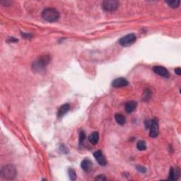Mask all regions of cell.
Listing matches in <instances>:
<instances>
[{
	"label": "cell",
	"mask_w": 181,
	"mask_h": 181,
	"mask_svg": "<svg viewBox=\"0 0 181 181\" xmlns=\"http://www.w3.org/2000/svg\"><path fill=\"white\" fill-rule=\"evenodd\" d=\"M70 108V105L68 103H65V104L62 105V106L60 107L57 112V117L59 118H61L63 116H64L67 113V112L69 110Z\"/></svg>",
	"instance_id": "13"
},
{
	"label": "cell",
	"mask_w": 181,
	"mask_h": 181,
	"mask_svg": "<svg viewBox=\"0 0 181 181\" xmlns=\"http://www.w3.org/2000/svg\"><path fill=\"white\" fill-rule=\"evenodd\" d=\"M89 140L93 145H96V144H98V140H99V134L98 132H94L91 133L90 136L89 137Z\"/></svg>",
	"instance_id": "14"
},
{
	"label": "cell",
	"mask_w": 181,
	"mask_h": 181,
	"mask_svg": "<svg viewBox=\"0 0 181 181\" xmlns=\"http://www.w3.org/2000/svg\"><path fill=\"white\" fill-rule=\"evenodd\" d=\"M7 41L9 42V43H16V42H18V40L14 38H9Z\"/></svg>",
	"instance_id": "26"
},
{
	"label": "cell",
	"mask_w": 181,
	"mask_h": 181,
	"mask_svg": "<svg viewBox=\"0 0 181 181\" xmlns=\"http://www.w3.org/2000/svg\"><path fill=\"white\" fill-rule=\"evenodd\" d=\"M166 4L170 6V7L175 9L179 6L180 4V1L179 0H170V1H166Z\"/></svg>",
	"instance_id": "16"
},
{
	"label": "cell",
	"mask_w": 181,
	"mask_h": 181,
	"mask_svg": "<svg viewBox=\"0 0 181 181\" xmlns=\"http://www.w3.org/2000/svg\"><path fill=\"white\" fill-rule=\"evenodd\" d=\"M42 17L44 20L48 22H55L58 21L60 17L59 12L56 9L48 7L43 9L42 11Z\"/></svg>",
	"instance_id": "2"
},
{
	"label": "cell",
	"mask_w": 181,
	"mask_h": 181,
	"mask_svg": "<svg viewBox=\"0 0 181 181\" xmlns=\"http://www.w3.org/2000/svg\"><path fill=\"white\" fill-rule=\"evenodd\" d=\"M137 148L140 151H145L147 149V145L145 141H139L137 144Z\"/></svg>",
	"instance_id": "17"
},
{
	"label": "cell",
	"mask_w": 181,
	"mask_h": 181,
	"mask_svg": "<svg viewBox=\"0 0 181 181\" xmlns=\"http://www.w3.org/2000/svg\"><path fill=\"white\" fill-rule=\"evenodd\" d=\"M17 175V170L12 164H7L1 169V175L5 180H14Z\"/></svg>",
	"instance_id": "3"
},
{
	"label": "cell",
	"mask_w": 181,
	"mask_h": 181,
	"mask_svg": "<svg viewBox=\"0 0 181 181\" xmlns=\"http://www.w3.org/2000/svg\"><path fill=\"white\" fill-rule=\"evenodd\" d=\"M129 82L126 79L123 78V77H119V78L115 79L113 82H112V87L119 88V87H124L128 85Z\"/></svg>",
	"instance_id": "10"
},
{
	"label": "cell",
	"mask_w": 181,
	"mask_h": 181,
	"mask_svg": "<svg viewBox=\"0 0 181 181\" xmlns=\"http://www.w3.org/2000/svg\"><path fill=\"white\" fill-rule=\"evenodd\" d=\"M149 129H150L149 132L150 137L156 138L159 134V120L156 117H154L152 120Z\"/></svg>",
	"instance_id": "6"
},
{
	"label": "cell",
	"mask_w": 181,
	"mask_h": 181,
	"mask_svg": "<svg viewBox=\"0 0 181 181\" xmlns=\"http://www.w3.org/2000/svg\"><path fill=\"white\" fill-rule=\"evenodd\" d=\"M68 173H69V178L71 180H75L77 179V174L76 172H75L74 170L72 169V168H69V170H68Z\"/></svg>",
	"instance_id": "18"
},
{
	"label": "cell",
	"mask_w": 181,
	"mask_h": 181,
	"mask_svg": "<svg viewBox=\"0 0 181 181\" xmlns=\"http://www.w3.org/2000/svg\"><path fill=\"white\" fill-rule=\"evenodd\" d=\"M115 121L117 122V124H120V125H123V124L126 122V119L124 115H121V114H116L115 116Z\"/></svg>",
	"instance_id": "15"
},
{
	"label": "cell",
	"mask_w": 181,
	"mask_h": 181,
	"mask_svg": "<svg viewBox=\"0 0 181 181\" xmlns=\"http://www.w3.org/2000/svg\"><path fill=\"white\" fill-rule=\"evenodd\" d=\"M1 4L3 5V6H11L12 4V1H9V0H1Z\"/></svg>",
	"instance_id": "21"
},
{
	"label": "cell",
	"mask_w": 181,
	"mask_h": 181,
	"mask_svg": "<svg viewBox=\"0 0 181 181\" xmlns=\"http://www.w3.org/2000/svg\"><path fill=\"white\" fill-rule=\"evenodd\" d=\"M175 73L176 74L178 75V76H180L181 74V70L180 67H177L176 69H175Z\"/></svg>",
	"instance_id": "27"
},
{
	"label": "cell",
	"mask_w": 181,
	"mask_h": 181,
	"mask_svg": "<svg viewBox=\"0 0 181 181\" xmlns=\"http://www.w3.org/2000/svg\"><path fill=\"white\" fill-rule=\"evenodd\" d=\"M96 180H100V181L106 180V177H105V175H98V176L96 177Z\"/></svg>",
	"instance_id": "23"
},
{
	"label": "cell",
	"mask_w": 181,
	"mask_h": 181,
	"mask_svg": "<svg viewBox=\"0 0 181 181\" xmlns=\"http://www.w3.org/2000/svg\"><path fill=\"white\" fill-rule=\"evenodd\" d=\"M145 128L146 129H149V127H150V124H151V122L148 119H146L145 122Z\"/></svg>",
	"instance_id": "25"
},
{
	"label": "cell",
	"mask_w": 181,
	"mask_h": 181,
	"mask_svg": "<svg viewBox=\"0 0 181 181\" xmlns=\"http://www.w3.org/2000/svg\"><path fill=\"white\" fill-rule=\"evenodd\" d=\"M137 40V36H135L134 33H129V34L126 35L120 38L119 40V43L120 45L123 47L131 46L133 45Z\"/></svg>",
	"instance_id": "5"
},
{
	"label": "cell",
	"mask_w": 181,
	"mask_h": 181,
	"mask_svg": "<svg viewBox=\"0 0 181 181\" xmlns=\"http://www.w3.org/2000/svg\"><path fill=\"white\" fill-rule=\"evenodd\" d=\"M119 1L115 0H105L102 2V8L105 11L112 12L117 9L119 6Z\"/></svg>",
	"instance_id": "4"
},
{
	"label": "cell",
	"mask_w": 181,
	"mask_h": 181,
	"mask_svg": "<svg viewBox=\"0 0 181 181\" xmlns=\"http://www.w3.org/2000/svg\"><path fill=\"white\" fill-rule=\"evenodd\" d=\"M50 62V57L47 54L38 57L32 63V69L35 72H43L46 69L47 65Z\"/></svg>",
	"instance_id": "1"
},
{
	"label": "cell",
	"mask_w": 181,
	"mask_h": 181,
	"mask_svg": "<svg viewBox=\"0 0 181 181\" xmlns=\"http://www.w3.org/2000/svg\"><path fill=\"white\" fill-rule=\"evenodd\" d=\"M153 71L155 72L156 74L159 76L164 77V78H169L170 73L168 71V69L166 67L162 66H155L153 67Z\"/></svg>",
	"instance_id": "7"
},
{
	"label": "cell",
	"mask_w": 181,
	"mask_h": 181,
	"mask_svg": "<svg viewBox=\"0 0 181 181\" xmlns=\"http://www.w3.org/2000/svg\"><path fill=\"white\" fill-rule=\"evenodd\" d=\"M22 33V36H24V38H29V39H30V38H32V35L30 34V33Z\"/></svg>",
	"instance_id": "24"
},
{
	"label": "cell",
	"mask_w": 181,
	"mask_h": 181,
	"mask_svg": "<svg viewBox=\"0 0 181 181\" xmlns=\"http://www.w3.org/2000/svg\"><path fill=\"white\" fill-rule=\"evenodd\" d=\"M86 139V134L84 131H81L79 133V144L80 145H82L84 140Z\"/></svg>",
	"instance_id": "20"
},
{
	"label": "cell",
	"mask_w": 181,
	"mask_h": 181,
	"mask_svg": "<svg viewBox=\"0 0 181 181\" xmlns=\"http://www.w3.org/2000/svg\"><path fill=\"white\" fill-rule=\"evenodd\" d=\"M180 168L175 167H171L169 170V175H168V180H177L180 177Z\"/></svg>",
	"instance_id": "8"
},
{
	"label": "cell",
	"mask_w": 181,
	"mask_h": 181,
	"mask_svg": "<svg viewBox=\"0 0 181 181\" xmlns=\"http://www.w3.org/2000/svg\"><path fill=\"white\" fill-rule=\"evenodd\" d=\"M151 97H152V92L149 89H147L145 90V93H144V96H143V99L146 101H148L149 99H150Z\"/></svg>",
	"instance_id": "19"
},
{
	"label": "cell",
	"mask_w": 181,
	"mask_h": 181,
	"mask_svg": "<svg viewBox=\"0 0 181 181\" xmlns=\"http://www.w3.org/2000/svg\"><path fill=\"white\" fill-rule=\"evenodd\" d=\"M94 156L95 159H96V161H97V162L99 163L101 166H105V165H106L107 161H106V160H105L104 156H103V153H102L101 150H98V151H96V152H95L94 153Z\"/></svg>",
	"instance_id": "9"
},
{
	"label": "cell",
	"mask_w": 181,
	"mask_h": 181,
	"mask_svg": "<svg viewBox=\"0 0 181 181\" xmlns=\"http://www.w3.org/2000/svg\"><path fill=\"white\" fill-rule=\"evenodd\" d=\"M137 169L138 171H140V173H146V172H147V169H146L145 167L141 166H137Z\"/></svg>",
	"instance_id": "22"
},
{
	"label": "cell",
	"mask_w": 181,
	"mask_h": 181,
	"mask_svg": "<svg viewBox=\"0 0 181 181\" xmlns=\"http://www.w3.org/2000/svg\"><path fill=\"white\" fill-rule=\"evenodd\" d=\"M81 167L83 169L84 171L87 172V173H89L91 171L93 168V163L91 160L85 159L81 163Z\"/></svg>",
	"instance_id": "11"
},
{
	"label": "cell",
	"mask_w": 181,
	"mask_h": 181,
	"mask_svg": "<svg viewBox=\"0 0 181 181\" xmlns=\"http://www.w3.org/2000/svg\"><path fill=\"white\" fill-rule=\"evenodd\" d=\"M137 103L134 101H127V103H125L124 105V109H125V111L127 112V113H131L134 110H135V109L137 108Z\"/></svg>",
	"instance_id": "12"
}]
</instances>
